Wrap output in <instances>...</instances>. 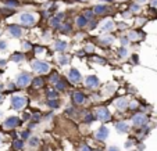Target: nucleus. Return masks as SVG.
<instances>
[{
	"mask_svg": "<svg viewBox=\"0 0 157 151\" xmlns=\"http://www.w3.org/2000/svg\"><path fill=\"white\" fill-rule=\"evenodd\" d=\"M31 67L32 69L38 72V74H46V72H49L50 69V65L45 61H40V60H33L31 63Z\"/></svg>",
	"mask_w": 157,
	"mask_h": 151,
	"instance_id": "1",
	"label": "nucleus"
},
{
	"mask_svg": "<svg viewBox=\"0 0 157 151\" xmlns=\"http://www.w3.org/2000/svg\"><path fill=\"white\" fill-rule=\"evenodd\" d=\"M96 118L99 121H101V122H107V121L111 119V112L106 107H99L96 109Z\"/></svg>",
	"mask_w": 157,
	"mask_h": 151,
	"instance_id": "2",
	"label": "nucleus"
},
{
	"mask_svg": "<svg viewBox=\"0 0 157 151\" xmlns=\"http://www.w3.org/2000/svg\"><path fill=\"white\" fill-rule=\"evenodd\" d=\"M27 106V98L22 96H13L11 97V107L14 109H22Z\"/></svg>",
	"mask_w": 157,
	"mask_h": 151,
	"instance_id": "3",
	"label": "nucleus"
},
{
	"mask_svg": "<svg viewBox=\"0 0 157 151\" xmlns=\"http://www.w3.org/2000/svg\"><path fill=\"white\" fill-rule=\"evenodd\" d=\"M29 82H31V76H29V74H27V72H22V74H20L17 76V86L18 87L28 86Z\"/></svg>",
	"mask_w": 157,
	"mask_h": 151,
	"instance_id": "4",
	"label": "nucleus"
},
{
	"mask_svg": "<svg viewBox=\"0 0 157 151\" xmlns=\"http://www.w3.org/2000/svg\"><path fill=\"white\" fill-rule=\"evenodd\" d=\"M20 21L24 26H32V25H35V17L32 14H28V13H24L21 14L20 17Z\"/></svg>",
	"mask_w": 157,
	"mask_h": 151,
	"instance_id": "5",
	"label": "nucleus"
},
{
	"mask_svg": "<svg viewBox=\"0 0 157 151\" xmlns=\"http://www.w3.org/2000/svg\"><path fill=\"white\" fill-rule=\"evenodd\" d=\"M132 123L133 126H145L147 123V118L145 114H135L132 118Z\"/></svg>",
	"mask_w": 157,
	"mask_h": 151,
	"instance_id": "6",
	"label": "nucleus"
},
{
	"mask_svg": "<svg viewBox=\"0 0 157 151\" xmlns=\"http://www.w3.org/2000/svg\"><path fill=\"white\" fill-rule=\"evenodd\" d=\"M68 79H70L72 83H79L82 81V76H81V72L77 68H71L70 72H68Z\"/></svg>",
	"mask_w": 157,
	"mask_h": 151,
	"instance_id": "7",
	"label": "nucleus"
},
{
	"mask_svg": "<svg viewBox=\"0 0 157 151\" xmlns=\"http://www.w3.org/2000/svg\"><path fill=\"white\" fill-rule=\"evenodd\" d=\"M20 123H21L20 118H17V116H10V118H7V119L4 121V128L13 129V128H17Z\"/></svg>",
	"mask_w": 157,
	"mask_h": 151,
	"instance_id": "8",
	"label": "nucleus"
},
{
	"mask_svg": "<svg viewBox=\"0 0 157 151\" xmlns=\"http://www.w3.org/2000/svg\"><path fill=\"white\" fill-rule=\"evenodd\" d=\"M85 85H86L88 87H91V89H96V87H99L100 82H99L97 76L91 75V76H88L86 79H85Z\"/></svg>",
	"mask_w": 157,
	"mask_h": 151,
	"instance_id": "9",
	"label": "nucleus"
},
{
	"mask_svg": "<svg viewBox=\"0 0 157 151\" xmlns=\"http://www.w3.org/2000/svg\"><path fill=\"white\" fill-rule=\"evenodd\" d=\"M8 35L13 38H21L22 36V29L18 25H10L8 26Z\"/></svg>",
	"mask_w": 157,
	"mask_h": 151,
	"instance_id": "10",
	"label": "nucleus"
},
{
	"mask_svg": "<svg viewBox=\"0 0 157 151\" xmlns=\"http://www.w3.org/2000/svg\"><path fill=\"white\" fill-rule=\"evenodd\" d=\"M85 100H86V96H85L82 91H75V93L72 94V101L75 103V104H78V106L84 104Z\"/></svg>",
	"mask_w": 157,
	"mask_h": 151,
	"instance_id": "11",
	"label": "nucleus"
},
{
	"mask_svg": "<svg viewBox=\"0 0 157 151\" xmlns=\"http://www.w3.org/2000/svg\"><path fill=\"white\" fill-rule=\"evenodd\" d=\"M108 136V129L106 126H100V129L97 130V133H96V137H97L99 140H106Z\"/></svg>",
	"mask_w": 157,
	"mask_h": 151,
	"instance_id": "12",
	"label": "nucleus"
},
{
	"mask_svg": "<svg viewBox=\"0 0 157 151\" xmlns=\"http://www.w3.org/2000/svg\"><path fill=\"white\" fill-rule=\"evenodd\" d=\"M32 86L35 89H40V87H43L45 86V78H42V76H36V78H33V81H32Z\"/></svg>",
	"mask_w": 157,
	"mask_h": 151,
	"instance_id": "13",
	"label": "nucleus"
},
{
	"mask_svg": "<svg viewBox=\"0 0 157 151\" xmlns=\"http://www.w3.org/2000/svg\"><path fill=\"white\" fill-rule=\"evenodd\" d=\"M115 129H117L118 133H126L128 129H129V126H128V123H126V122L121 121V122H118L117 125H115Z\"/></svg>",
	"mask_w": 157,
	"mask_h": 151,
	"instance_id": "14",
	"label": "nucleus"
},
{
	"mask_svg": "<svg viewBox=\"0 0 157 151\" xmlns=\"http://www.w3.org/2000/svg\"><path fill=\"white\" fill-rule=\"evenodd\" d=\"M115 107L118 109H126L128 108V100L126 98H118L117 101H115Z\"/></svg>",
	"mask_w": 157,
	"mask_h": 151,
	"instance_id": "15",
	"label": "nucleus"
},
{
	"mask_svg": "<svg viewBox=\"0 0 157 151\" xmlns=\"http://www.w3.org/2000/svg\"><path fill=\"white\" fill-rule=\"evenodd\" d=\"M108 11L107 6H103V4H99V6H94L93 7V13L94 14H106Z\"/></svg>",
	"mask_w": 157,
	"mask_h": 151,
	"instance_id": "16",
	"label": "nucleus"
},
{
	"mask_svg": "<svg viewBox=\"0 0 157 151\" xmlns=\"http://www.w3.org/2000/svg\"><path fill=\"white\" fill-rule=\"evenodd\" d=\"M67 47H68L67 42H63V40H59V42L54 43V50H57V51H64Z\"/></svg>",
	"mask_w": 157,
	"mask_h": 151,
	"instance_id": "17",
	"label": "nucleus"
},
{
	"mask_svg": "<svg viewBox=\"0 0 157 151\" xmlns=\"http://www.w3.org/2000/svg\"><path fill=\"white\" fill-rule=\"evenodd\" d=\"M77 25L79 26V28L86 26V25H88V18L85 17V15H79V17L77 18Z\"/></svg>",
	"mask_w": 157,
	"mask_h": 151,
	"instance_id": "18",
	"label": "nucleus"
},
{
	"mask_svg": "<svg viewBox=\"0 0 157 151\" xmlns=\"http://www.w3.org/2000/svg\"><path fill=\"white\" fill-rule=\"evenodd\" d=\"M46 96H47L49 100H57V98H59V93H57L56 89H50V90H47Z\"/></svg>",
	"mask_w": 157,
	"mask_h": 151,
	"instance_id": "19",
	"label": "nucleus"
},
{
	"mask_svg": "<svg viewBox=\"0 0 157 151\" xmlns=\"http://www.w3.org/2000/svg\"><path fill=\"white\" fill-rule=\"evenodd\" d=\"M59 63H60V65H61V67H65L67 64L70 63V57L67 56V54L60 56V57H59Z\"/></svg>",
	"mask_w": 157,
	"mask_h": 151,
	"instance_id": "20",
	"label": "nucleus"
},
{
	"mask_svg": "<svg viewBox=\"0 0 157 151\" xmlns=\"http://www.w3.org/2000/svg\"><path fill=\"white\" fill-rule=\"evenodd\" d=\"M22 60H24V54L22 53H14L11 56V61H14V63H20Z\"/></svg>",
	"mask_w": 157,
	"mask_h": 151,
	"instance_id": "21",
	"label": "nucleus"
},
{
	"mask_svg": "<svg viewBox=\"0 0 157 151\" xmlns=\"http://www.w3.org/2000/svg\"><path fill=\"white\" fill-rule=\"evenodd\" d=\"M113 28H114V24H113V21H107L106 24H103V26H101V29H103V31H111Z\"/></svg>",
	"mask_w": 157,
	"mask_h": 151,
	"instance_id": "22",
	"label": "nucleus"
},
{
	"mask_svg": "<svg viewBox=\"0 0 157 151\" xmlns=\"http://www.w3.org/2000/svg\"><path fill=\"white\" fill-rule=\"evenodd\" d=\"M56 87H57V90H65L67 82H65V81H59V82L56 83Z\"/></svg>",
	"mask_w": 157,
	"mask_h": 151,
	"instance_id": "23",
	"label": "nucleus"
},
{
	"mask_svg": "<svg viewBox=\"0 0 157 151\" xmlns=\"http://www.w3.org/2000/svg\"><path fill=\"white\" fill-rule=\"evenodd\" d=\"M13 147L17 148V150H21V148L24 147V143H22V140H15L14 143H13Z\"/></svg>",
	"mask_w": 157,
	"mask_h": 151,
	"instance_id": "24",
	"label": "nucleus"
},
{
	"mask_svg": "<svg viewBox=\"0 0 157 151\" xmlns=\"http://www.w3.org/2000/svg\"><path fill=\"white\" fill-rule=\"evenodd\" d=\"M113 40H114V39H113L111 36H107V38H101L100 39V42L103 43V44H110V43H113Z\"/></svg>",
	"mask_w": 157,
	"mask_h": 151,
	"instance_id": "25",
	"label": "nucleus"
},
{
	"mask_svg": "<svg viewBox=\"0 0 157 151\" xmlns=\"http://www.w3.org/2000/svg\"><path fill=\"white\" fill-rule=\"evenodd\" d=\"M60 29H61L64 33H67V32L71 31V25L70 24H64V25H61V26H60Z\"/></svg>",
	"mask_w": 157,
	"mask_h": 151,
	"instance_id": "26",
	"label": "nucleus"
},
{
	"mask_svg": "<svg viewBox=\"0 0 157 151\" xmlns=\"http://www.w3.org/2000/svg\"><path fill=\"white\" fill-rule=\"evenodd\" d=\"M50 24H52V26H57V28H59V26H60V20L57 17H54V18H52Z\"/></svg>",
	"mask_w": 157,
	"mask_h": 151,
	"instance_id": "27",
	"label": "nucleus"
},
{
	"mask_svg": "<svg viewBox=\"0 0 157 151\" xmlns=\"http://www.w3.org/2000/svg\"><path fill=\"white\" fill-rule=\"evenodd\" d=\"M126 54H128V51H126L125 47H121V49L118 50V56L122 57V58H124V57H126Z\"/></svg>",
	"mask_w": 157,
	"mask_h": 151,
	"instance_id": "28",
	"label": "nucleus"
},
{
	"mask_svg": "<svg viewBox=\"0 0 157 151\" xmlns=\"http://www.w3.org/2000/svg\"><path fill=\"white\" fill-rule=\"evenodd\" d=\"M49 107L50 108H57L59 107V101L57 100H49Z\"/></svg>",
	"mask_w": 157,
	"mask_h": 151,
	"instance_id": "29",
	"label": "nucleus"
},
{
	"mask_svg": "<svg viewBox=\"0 0 157 151\" xmlns=\"http://www.w3.org/2000/svg\"><path fill=\"white\" fill-rule=\"evenodd\" d=\"M38 137H32V139H29V146L31 147H35V146H38Z\"/></svg>",
	"mask_w": 157,
	"mask_h": 151,
	"instance_id": "30",
	"label": "nucleus"
},
{
	"mask_svg": "<svg viewBox=\"0 0 157 151\" xmlns=\"http://www.w3.org/2000/svg\"><path fill=\"white\" fill-rule=\"evenodd\" d=\"M50 81H52V82H56V83H57V82L60 81V79H59V74H57V72H53L52 76H50Z\"/></svg>",
	"mask_w": 157,
	"mask_h": 151,
	"instance_id": "31",
	"label": "nucleus"
},
{
	"mask_svg": "<svg viewBox=\"0 0 157 151\" xmlns=\"http://www.w3.org/2000/svg\"><path fill=\"white\" fill-rule=\"evenodd\" d=\"M6 4H7V6H11V7H17V6H18V1H17V0H7V1H6Z\"/></svg>",
	"mask_w": 157,
	"mask_h": 151,
	"instance_id": "32",
	"label": "nucleus"
},
{
	"mask_svg": "<svg viewBox=\"0 0 157 151\" xmlns=\"http://www.w3.org/2000/svg\"><path fill=\"white\" fill-rule=\"evenodd\" d=\"M85 122L86 123H92L93 122V115H86L85 116Z\"/></svg>",
	"mask_w": 157,
	"mask_h": 151,
	"instance_id": "33",
	"label": "nucleus"
},
{
	"mask_svg": "<svg viewBox=\"0 0 157 151\" xmlns=\"http://www.w3.org/2000/svg\"><path fill=\"white\" fill-rule=\"evenodd\" d=\"M7 49V43L4 40H0V50H6Z\"/></svg>",
	"mask_w": 157,
	"mask_h": 151,
	"instance_id": "34",
	"label": "nucleus"
},
{
	"mask_svg": "<svg viewBox=\"0 0 157 151\" xmlns=\"http://www.w3.org/2000/svg\"><path fill=\"white\" fill-rule=\"evenodd\" d=\"M131 11H135V13H138V11H139V6H138V4H132V6H131Z\"/></svg>",
	"mask_w": 157,
	"mask_h": 151,
	"instance_id": "35",
	"label": "nucleus"
},
{
	"mask_svg": "<svg viewBox=\"0 0 157 151\" xmlns=\"http://www.w3.org/2000/svg\"><path fill=\"white\" fill-rule=\"evenodd\" d=\"M29 134H31V133H29V130H25V132H22V133H21V137H22V139H28Z\"/></svg>",
	"mask_w": 157,
	"mask_h": 151,
	"instance_id": "36",
	"label": "nucleus"
},
{
	"mask_svg": "<svg viewBox=\"0 0 157 151\" xmlns=\"http://www.w3.org/2000/svg\"><path fill=\"white\" fill-rule=\"evenodd\" d=\"M93 14H94L93 11H86V13H85V17H86L88 20H89V18H92V17H93Z\"/></svg>",
	"mask_w": 157,
	"mask_h": 151,
	"instance_id": "37",
	"label": "nucleus"
},
{
	"mask_svg": "<svg viewBox=\"0 0 157 151\" xmlns=\"http://www.w3.org/2000/svg\"><path fill=\"white\" fill-rule=\"evenodd\" d=\"M128 42H129V38L121 39V44H122V46H126V44H128Z\"/></svg>",
	"mask_w": 157,
	"mask_h": 151,
	"instance_id": "38",
	"label": "nucleus"
},
{
	"mask_svg": "<svg viewBox=\"0 0 157 151\" xmlns=\"http://www.w3.org/2000/svg\"><path fill=\"white\" fill-rule=\"evenodd\" d=\"M32 119L35 121V122H39V119H40V115H39V114H35V115L32 116Z\"/></svg>",
	"mask_w": 157,
	"mask_h": 151,
	"instance_id": "39",
	"label": "nucleus"
},
{
	"mask_svg": "<svg viewBox=\"0 0 157 151\" xmlns=\"http://www.w3.org/2000/svg\"><path fill=\"white\" fill-rule=\"evenodd\" d=\"M93 60H94V61H96V63H101V64H104V63H106V61H104V60H103V58H99V57H94Z\"/></svg>",
	"mask_w": 157,
	"mask_h": 151,
	"instance_id": "40",
	"label": "nucleus"
},
{
	"mask_svg": "<svg viewBox=\"0 0 157 151\" xmlns=\"http://www.w3.org/2000/svg\"><path fill=\"white\" fill-rule=\"evenodd\" d=\"M24 49H25V50H29V49H32V46L29 44L28 42H27V43H24Z\"/></svg>",
	"mask_w": 157,
	"mask_h": 151,
	"instance_id": "41",
	"label": "nucleus"
},
{
	"mask_svg": "<svg viewBox=\"0 0 157 151\" xmlns=\"http://www.w3.org/2000/svg\"><path fill=\"white\" fill-rule=\"evenodd\" d=\"M85 51H93V46H86V47H85Z\"/></svg>",
	"mask_w": 157,
	"mask_h": 151,
	"instance_id": "42",
	"label": "nucleus"
},
{
	"mask_svg": "<svg viewBox=\"0 0 157 151\" xmlns=\"http://www.w3.org/2000/svg\"><path fill=\"white\" fill-rule=\"evenodd\" d=\"M81 151H92V150L88 147V146H82V147H81Z\"/></svg>",
	"mask_w": 157,
	"mask_h": 151,
	"instance_id": "43",
	"label": "nucleus"
},
{
	"mask_svg": "<svg viewBox=\"0 0 157 151\" xmlns=\"http://www.w3.org/2000/svg\"><path fill=\"white\" fill-rule=\"evenodd\" d=\"M108 151H120V148L115 147V146H111V147L108 148Z\"/></svg>",
	"mask_w": 157,
	"mask_h": 151,
	"instance_id": "44",
	"label": "nucleus"
},
{
	"mask_svg": "<svg viewBox=\"0 0 157 151\" xmlns=\"http://www.w3.org/2000/svg\"><path fill=\"white\" fill-rule=\"evenodd\" d=\"M131 146H132V140H128L125 144V147H131Z\"/></svg>",
	"mask_w": 157,
	"mask_h": 151,
	"instance_id": "45",
	"label": "nucleus"
},
{
	"mask_svg": "<svg viewBox=\"0 0 157 151\" xmlns=\"http://www.w3.org/2000/svg\"><path fill=\"white\" fill-rule=\"evenodd\" d=\"M35 51H36V53H40V51H43V47H36Z\"/></svg>",
	"mask_w": 157,
	"mask_h": 151,
	"instance_id": "46",
	"label": "nucleus"
},
{
	"mask_svg": "<svg viewBox=\"0 0 157 151\" xmlns=\"http://www.w3.org/2000/svg\"><path fill=\"white\" fill-rule=\"evenodd\" d=\"M6 65V60H0V67H4Z\"/></svg>",
	"mask_w": 157,
	"mask_h": 151,
	"instance_id": "47",
	"label": "nucleus"
},
{
	"mask_svg": "<svg viewBox=\"0 0 157 151\" xmlns=\"http://www.w3.org/2000/svg\"><path fill=\"white\" fill-rule=\"evenodd\" d=\"M8 89H10V90H14V83H10V85H8Z\"/></svg>",
	"mask_w": 157,
	"mask_h": 151,
	"instance_id": "48",
	"label": "nucleus"
},
{
	"mask_svg": "<svg viewBox=\"0 0 157 151\" xmlns=\"http://www.w3.org/2000/svg\"><path fill=\"white\" fill-rule=\"evenodd\" d=\"M152 4H153V6H157V0H153V1H152Z\"/></svg>",
	"mask_w": 157,
	"mask_h": 151,
	"instance_id": "49",
	"label": "nucleus"
},
{
	"mask_svg": "<svg viewBox=\"0 0 157 151\" xmlns=\"http://www.w3.org/2000/svg\"><path fill=\"white\" fill-rule=\"evenodd\" d=\"M136 1H138V3H145L146 0H136Z\"/></svg>",
	"mask_w": 157,
	"mask_h": 151,
	"instance_id": "50",
	"label": "nucleus"
},
{
	"mask_svg": "<svg viewBox=\"0 0 157 151\" xmlns=\"http://www.w3.org/2000/svg\"><path fill=\"white\" fill-rule=\"evenodd\" d=\"M1 89H3V85H1V83H0V90H1Z\"/></svg>",
	"mask_w": 157,
	"mask_h": 151,
	"instance_id": "51",
	"label": "nucleus"
},
{
	"mask_svg": "<svg viewBox=\"0 0 157 151\" xmlns=\"http://www.w3.org/2000/svg\"><path fill=\"white\" fill-rule=\"evenodd\" d=\"M1 100H3V97H1V94H0V101H1Z\"/></svg>",
	"mask_w": 157,
	"mask_h": 151,
	"instance_id": "52",
	"label": "nucleus"
},
{
	"mask_svg": "<svg viewBox=\"0 0 157 151\" xmlns=\"http://www.w3.org/2000/svg\"><path fill=\"white\" fill-rule=\"evenodd\" d=\"M0 143H1V136H0Z\"/></svg>",
	"mask_w": 157,
	"mask_h": 151,
	"instance_id": "53",
	"label": "nucleus"
},
{
	"mask_svg": "<svg viewBox=\"0 0 157 151\" xmlns=\"http://www.w3.org/2000/svg\"><path fill=\"white\" fill-rule=\"evenodd\" d=\"M106 1H111V0H106Z\"/></svg>",
	"mask_w": 157,
	"mask_h": 151,
	"instance_id": "54",
	"label": "nucleus"
},
{
	"mask_svg": "<svg viewBox=\"0 0 157 151\" xmlns=\"http://www.w3.org/2000/svg\"><path fill=\"white\" fill-rule=\"evenodd\" d=\"M0 116H1V112H0Z\"/></svg>",
	"mask_w": 157,
	"mask_h": 151,
	"instance_id": "55",
	"label": "nucleus"
}]
</instances>
